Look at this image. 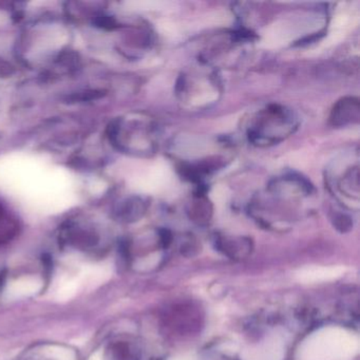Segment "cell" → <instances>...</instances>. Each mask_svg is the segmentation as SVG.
<instances>
[{
    "instance_id": "obj_7",
    "label": "cell",
    "mask_w": 360,
    "mask_h": 360,
    "mask_svg": "<svg viewBox=\"0 0 360 360\" xmlns=\"http://www.w3.org/2000/svg\"><path fill=\"white\" fill-rule=\"evenodd\" d=\"M168 360H197L193 354H180V355L174 356Z\"/></svg>"
},
{
    "instance_id": "obj_4",
    "label": "cell",
    "mask_w": 360,
    "mask_h": 360,
    "mask_svg": "<svg viewBox=\"0 0 360 360\" xmlns=\"http://www.w3.org/2000/svg\"><path fill=\"white\" fill-rule=\"evenodd\" d=\"M358 20H359V14H358L357 10L347 8V9H342L339 11L333 18L328 37H326L323 44L320 46V49L330 47V46L335 45V44L340 41L345 37V35L347 34L352 30V28L358 24Z\"/></svg>"
},
{
    "instance_id": "obj_5",
    "label": "cell",
    "mask_w": 360,
    "mask_h": 360,
    "mask_svg": "<svg viewBox=\"0 0 360 360\" xmlns=\"http://www.w3.org/2000/svg\"><path fill=\"white\" fill-rule=\"evenodd\" d=\"M345 271L347 269L342 265L307 266L297 271L296 279L303 284L324 283L339 279L345 275Z\"/></svg>"
},
{
    "instance_id": "obj_1",
    "label": "cell",
    "mask_w": 360,
    "mask_h": 360,
    "mask_svg": "<svg viewBox=\"0 0 360 360\" xmlns=\"http://www.w3.org/2000/svg\"><path fill=\"white\" fill-rule=\"evenodd\" d=\"M358 334L339 326H326L307 335L296 349V360H353L359 354Z\"/></svg>"
},
{
    "instance_id": "obj_3",
    "label": "cell",
    "mask_w": 360,
    "mask_h": 360,
    "mask_svg": "<svg viewBox=\"0 0 360 360\" xmlns=\"http://www.w3.org/2000/svg\"><path fill=\"white\" fill-rule=\"evenodd\" d=\"M284 356L285 341L283 337L273 334L245 349L242 360H283Z\"/></svg>"
},
{
    "instance_id": "obj_2",
    "label": "cell",
    "mask_w": 360,
    "mask_h": 360,
    "mask_svg": "<svg viewBox=\"0 0 360 360\" xmlns=\"http://www.w3.org/2000/svg\"><path fill=\"white\" fill-rule=\"evenodd\" d=\"M321 25V18L309 14L278 20L263 33L262 45L269 49L283 47L303 35L318 30Z\"/></svg>"
},
{
    "instance_id": "obj_6",
    "label": "cell",
    "mask_w": 360,
    "mask_h": 360,
    "mask_svg": "<svg viewBox=\"0 0 360 360\" xmlns=\"http://www.w3.org/2000/svg\"><path fill=\"white\" fill-rule=\"evenodd\" d=\"M18 231L14 217L0 204V245L11 241Z\"/></svg>"
}]
</instances>
